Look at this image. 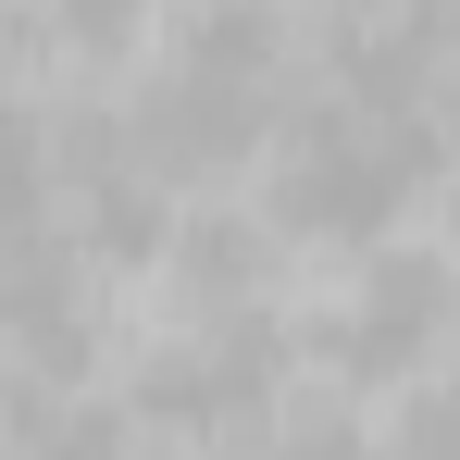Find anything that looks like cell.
<instances>
[{
  "instance_id": "cell-1",
  "label": "cell",
  "mask_w": 460,
  "mask_h": 460,
  "mask_svg": "<svg viewBox=\"0 0 460 460\" xmlns=\"http://www.w3.org/2000/svg\"><path fill=\"white\" fill-rule=\"evenodd\" d=\"M423 187H436V125L398 112V100H336L287 137L274 225L287 236H385Z\"/></svg>"
},
{
  "instance_id": "cell-2",
  "label": "cell",
  "mask_w": 460,
  "mask_h": 460,
  "mask_svg": "<svg viewBox=\"0 0 460 460\" xmlns=\"http://www.w3.org/2000/svg\"><path fill=\"white\" fill-rule=\"evenodd\" d=\"M137 162L150 174H174V187H212V174H236V162H261V137H274V87L261 75H212V63H162L150 87H137Z\"/></svg>"
},
{
  "instance_id": "cell-3",
  "label": "cell",
  "mask_w": 460,
  "mask_h": 460,
  "mask_svg": "<svg viewBox=\"0 0 460 460\" xmlns=\"http://www.w3.org/2000/svg\"><path fill=\"white\" fill-rule=\"evenodd\" d=\"M274 361H287V323H274V311L199 323V336H174L150 374H137V411H150V423H236V411L274 398Z\"/></svg>"
},
{
  "instance_id": "cell-4",
  "label": "cell",
  "mask_w": 460,
  "mask_h": 460,
  "mask_svg": "<svg viewBox=\"0 0 460 460\" xmlns=\"http://www.w3.org/2000/svg\"><path fill=\"white\" fill-rule=\"evenodd\" d=\"M448 261L436 249H385L374 274H361V299L323 323V349H336V374H423V349L448 336Z\"/></svg>"
},
{
  "instance_id": "cell-5",
  "label": "cell",
  "mask_w": 460,
  "mask_h": 460,
  "mask_svg": "<svg viewBox=\"0 0 460 460\" xmlns=\"http://www.w3.org/2000/svg\"><path fill=\"white\" fill-rule=\"evenodd\" d=\"M261 274H274V236L261 225H187L174 236V299H187V323H236V311H261Z\"/></svg>"
},
{
  "instance_id": "cell-6",
  "label": "cell",
  "mask_w": 460,
  "mask_h": 460,
  "mask_svg": "<svg viewBox=\"0 0 460 460\" xmlns=\"http://www.w3.org/2000/svg\"><path fill=\"white\" fill-rule=\"evenodd\" d=\"M112 411L100 398H63V385H25V460H112Z\"/></svg>"
},
{
  "instance_id": "cell-7",
  "label": "cell",
  "mask_w": 460,
  "mask_h": 460,
  "mask_svg": "<svg viewBox=\"0 0 460 460\" xmlns=\"http://www.w3.org/2000/svg\"><path fill=\"white\" fill-rule=\"evenodd\" d=\"M137 13H150V0H50V25H63L75 50H100V63H112L125 38H137Z\"/></svg>"
},
{
  "instance_id": "cell-8",
  "label": "cell",
  "mask_w": 460,
  "mask_h": 460,
  "mask_svg": "<svg viewBox=\"0 0 460 460\" xmlns=\"http://www.w3.org/2000/svg\"><path fill=\"white\" fill-rule=\"evenodd\" d=\"M398 460H460V385L411 398V423H398Z\"/></svg>"
},
{
  "instance_id": "cell-9",
  "label": "cell",
  "mask_w": 460,
  "mask_h": 460,
  "mask_svg": "<svg viewBox=\"0 0 460 460\" xmlns=\"http://www.w3.org/2000/svg\"><path fill=\"white\" fill-rule=\"evenodd\" d=\"M448 112H460V63H448Z\"/></svg>"
}]
</instances>
